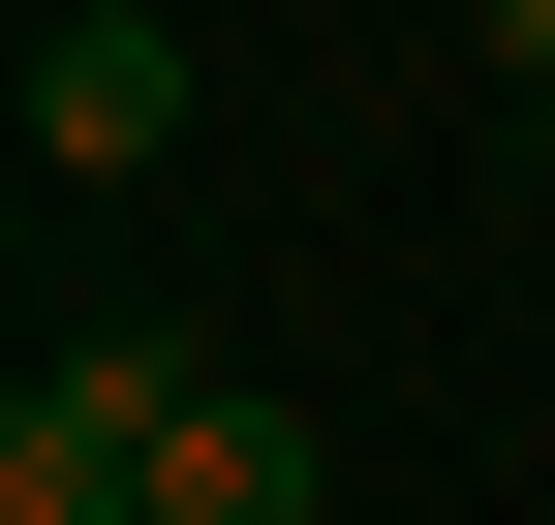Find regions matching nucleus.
<instances>
[{
	"label": "nucleus",
	"instance_id": "obj_4",
	"mask_svg": "<svg viewBox=\"0 0 555 525\" xmlns=\"http://www.w3.org/2000/svg\"><path fill=\"white\" fill-rule=\"evenodd\" d=\"M494 62H525V93H555V0H494Z\"/></svg>",
	"mask_w": 555,
	"mask_h": 525
},
{
	"label": "nucleus",
	"instance_id": "obj_2",
	"mask_svg": "<svg viewBox=\"0 0 555 525\" xmlns=\"http://www.w3.org/2000/svg\"><path fill=\"white\" fill-rule=\"evenodd\" d=\"M31 155H62V185H155V155H185V31L62 0V31H31Z\"/></svg>",
	"mask_w": 555,
	"mask_h": 525
},
{
	"label": "nucleus",
	"instance_id": "obj_3",
	"mask_svg": "<svg viewBox=\"0 0 555 525\" xmlns=\"http://www.w3.org/2000/svg\"><path fill=\"white\" fill-rule=\"evenodd\" d=\"M155 525H309V402L185 371V433H155Z\"/></svg>",
	"mask_w": 555,
	"mask_h": 525
},
{
	"label": "nucleus",
	"instance_id": "obj_1",
	"mask_svg": "<svg viewBox=\"0 0 555 525\" xmlns=\"http://www.w3.org/2000/svg\"><path fill=\"white\" fill-rule=\"evenodd\" d=\"M155 433H185V341H62L0 402V525H155Z\"/></svg>",
	"mask_w": 555,
	"mask_h": 525
}]
</instances>
